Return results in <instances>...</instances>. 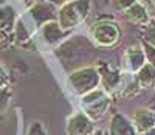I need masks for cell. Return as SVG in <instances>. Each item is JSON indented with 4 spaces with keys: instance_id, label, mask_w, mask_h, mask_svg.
<instances>
[{
    "instance_id": "6da1fadb",
    "label": "cell",
    "mask_w": 155,
    "mask_h": 135,
    "mask_svg": "<svg viewBox=\"0 0 155 135\" xmlns=\"http://www.w3.org/2000/svg\"><path fill=\"white\" fill-rule=\"evenodd\" d=\"M93 44L88 42L84 36H74L56 50V55L62 62L64 69L74 72L78 69H82L85 61L93 55Z\"/></svg>"
},
{
    "instance_id": "7a4b0ae2",
    "label": "cell",
    "mask_w": 155,
    "mask_h": 135,
    "mask_svg": "<svg viewBox=\"0 0 155 135\" xmlns=\"http://www.w3.org/2000/svg\"><path fill=\"white\" fill-rule=\"evenodd\" d=\"M90 9V0H70L64 3L58 9L56 22L61 25L62 30L71 31L74 26L84 22Z\"/></svg>"
},
{
    "instance_id": "3957f363",
    "label": "cell",
    "mask_w": 155,
    "mask_h": 135,
    "mask_svg": "<svg viewBox=\"0 0 155 135\" xmlns=\"http://www.w3.org/2000/svg\"><path fill=\"white\" fill-rule=\"evenodd\" d=\"M68 83L78 95L84 96L92 90L98 89L101 79L95 67H82V69H78L68 75Z\"/></svg>"
},
{
    "instance_id": "277c9868",
    "label": "cell",
    "mask_w": 155,
    "mask_h": 135,
    "mask_svg": "<svg viewBox=\"0 0 155 135\" xmlns=\"http://www.w3.org/2000/svg\"><path fill=\"white\" fill-rule=\"evenodd\" d=\"M110 106V98L107 96V93L101 89H95L90 93L82 96V109L84 113L92 120H99L104 115Z\"/></svg>"
},
{
    "instance_id": "5b68a950",
    "label": "cell",
    "mask_w": 155,
    "mask_h": 135,
    "mask_svg": "<svg viewBox=\"0 0 155 135\" xmlns=\"http://www.w3.org/2000/svg\"><path fill=\"white\" fill-rule=\"evenodd\" d=\"M121 37V30L115 22H98L92 26V39L99 47H113Z\"/></svg>"
},
{
    "instance_id": "8992f818",
    "label": "cell",
    "mask_w": 155,
    "mask_h": 135,
    "mask_svg": "<svg viewBox=\"0 0 155 135\" xmlns=\"http://www.w3.org/2000/svg\"><path fill=\"white\" fill-rule=\"evenodd\" d=\"M30 16L37 26H42L58 19V8L48 2H44V0H37L30 8Z\"/></svg>"
},
{
    "instance_id": "52a82bcc",
    "label": "cell",
    "mask_w": 155,
    "mask_h": 135,
    "mask_svg": "<svg viewBox=\"0 0 155 135\" xmlns=\"http://www.w3.org/2000/svg\"><path fill=\"white\" fill-rule=\"evenodd\" d=\"M65 130L68 135H90L93 132V121L84 112H76L67 120Z\"/></svg>"
},
{
    "instance_id": "ba28073f",
    "label": "cell",
    "mask_w": 155,
    "mask_h": 135,
    "mask_svg": "<svg viewBox=\"0 0 155 135\" xmlns=\"http://www.w3.org/2000/svg\"><path fill=\"white\" fill-rule=\"evenodd\" d=\"M107 135H138V132L135 130L132 121H129L121 113H115L110 120Z\"/></svg>"
},
{
    "instance_id": "9c48e42d",
    "label": "cell",
    "mask_w": 155,
    "mask_h": 135,
    "mask_svg": "<svg viewBox=\"0 0 155 135\" xmlns=\"http://www.w3.org/2000/svg\"><path fill=\"white\" fill-rule=\"evenodd\" d=\"M41 33H42V37H44V40L47 44L54 45V44H59L64 37H67L70 31L62 30L61 25L56 20H53V22H48V23L42 25Z\"/></svg>"
},
{
    "instance_id": "30bf717a",
    "label": "cell",
    "mask_w": 155,
    "mask_h": 135,
    "mask_svg": "<svg viewBox=\"0 0 155 135\" xmlns=\"http://www.w3.org/2000/svg\"><path fill=\"white\" fill-rule=\"evenodd\" d=\"M132 124H134V127L138 133L152 129L155 126V112H152L149 109L137 110L134 118H132Z\"/></svg>"
},
{
    "instance_id": "8fae6325",
    "label": "cell",
    "mask_w": 155,
    "mask_h": 135,
    "mask_svg": "<svg viewBox=\"0 0 155 135\" xmlns=\"http://www.w3.org/2000/svg\"><path fill=\"white\" fill-rule=\"evenodd\" d=\"M146 64V55L141 45H134L126 51V65L132 73H137Z\"/></svg>"
},
{
    "instance_id": "7c38bea8",
    "label": "cell",
    "mask_w": 155,
    "mask_h": 135,
    "mask_svg": "<svg viewBox=\"0 0 155 135\" xmlns=\"http://www.w3.org/2000/svg\"><path fill=\"white\" fill-rule=\"evenodd\" d=\"M98 73H99V79H101V83L102 86L106 87V90H113L120 86L121 83V75L118 70H113L110 69V67L107 64H99L98 67Z\"/></svg>"
},
{
    "instance_id": "4fadbf2b",
    "label": "cell",
    "mask_w": 155,
    "mask_h": 135,
    "mask_svg": "<svg viewBox=\"0 0 155 135\" xmlns=\"http://www.w3.org/2000/svg\"><path fill=\"white\" fill-rule=\"evenodd\" d=\"M124 16L129 22H132L135 25H146L150 19H149V14H147V9L144 8L143 3L140 2H135L130 8H127L124 11Z\"/></svg>"
},
{
    "instance_id": "5bb4252c",
    "label": "cell",
    "mask_w": 155,
    "mask_h": 135,
    "mask_svg": "<svg viewBox=\"0 0 155 135\" xmlns=\"http://www.w3.org/2000/svg\"><path fill=\"white\" fill-rule=\"evenodd\" d=\"M137 86L141 89H152L155 86V70L150 64H144L141 69L135 73Z\"/></svg>"
},
{
    "instance_id": "9a60e30c",
    "label": "cell",
    "mask_w": 155,
    "mask_h": 135,
    "mask_svg": "<svg viewBox=\"0 0 155 135\" xmlns=\"http://www.w3.org/2000/svg\"><path fill=\"white\" fill-rule=\"evenodd\" d=\"M14 36H16V40L20 45H23V42L30 40V31H28L27 26H25L22 19H17L16 23H14Z\"/></svg>"
},
{
    "instance_id": "2e32d148",
    "label": "cell",
    "mask_w": 155,
    "mask_h": 135,
    "mask_svg": "<svg viewBox=\"0 0 155 135\" xmlns=\"http://www.w3.org/2000/svg\"><path fill=\"white\" fill-rule=\"evenodd\" d=\"M143 40L155 48V20H149L143 26Z\"/></svg>"
},
{
    "instance_id": "e0dca14e",
    "label": "cell",
    "mask_w": 155,
    "mask_h": 135,
    "mask_svg": "<svg viewBox=\"0 0 155 135\" xmlns=\"http://www.w3.org/2000/svg\"><path fill=\"white\" fill-rule=\"evenodd\" d=\"M11 95H12V92L8 86L0 87V113H3L8 109V106L11 103Z\"/></svg>"
},
{
    "instance_id": "ac0fdd59",
    "label": "cell",
    "mask_w": 155,
    "mask_h": 135,
    "mask_svg": "<svg viewBox=\"0 0 155 135\" xmlns=\"http://www.w3.org/2000/svg\"><path fill=\"white\" fill-rule=\"evenodd\" d=\"M141 47H143V51L146 55V62L150 64L153 67V70H155V48L150 47L149 44H146L144 40H141Z\"/></svg>"
},
{
    "instance_id": "d6986e66",
    "label": "cell",
    "mask_w": 155,
    "mask_h": 135,
    "mask_svg": "<svg viewBox=\"0 0 155 135\" xmlns=\"http://www.w3.org/2000/svg\"><path fill=\"white\" fill-rule=\"evenodd\" d=\"M135 2H138V0H112V8L116 9V11H126L127 8H130Z\"/></svg>"
},
{
    "instance_id": "ffe728a7",
    "label": "cell",
    "mask_w": 155,
    "mask_h": 135,
    "mask_svg": "<svg viewBox=\"0 0 155 135\" xmlns=\"http://www.w3.org/2000/svg\"><path fill=\"white\" fill-rule=\"evenodd\" d=\"M27 135H47V130H45V127H44L42 123H39V121H34V123L30 126Z\"/></svg>"
},
{
    "instance_id": "44dd1931",
    "label": "cell",
    "mask_w": 155,
    "mask_h": 135,
    "mask_svg": "<svg viewBox=\"0 0 155 135\" xmlns=\"http://www.w3.org/2000/svg\"><path fill=\"white\" fill-rule=\"evenodd\" d=\"M6 81H8V75H6V72L3 70V67L0 65V87L6 86Z\"/></svg>"
},
{
    "instance_id": "7402d4cb",
    "label": "cell",
    "mask_w": 155,
    "mask_h": 135,
    "mask_svg": "<svg viewBox=\"0 0 155 135\" xmlns=\"http://www.w3.org/2000/svg\"><path fill=\"white\" fill-rule=\"evenodd\" d=\"M44 2H48V3H51V5H54V6H62L64 3H67V2H70V0H44Z\"/></svg>"
},
{
    "instance_id": "603a6c76",
    "label": "cell",
    "mask_w": 155,
    "mask_h": 135,
    "mask_svg": "<svg viewBox=\"0 0 155 135\" xmlns=\"http://www.w3.org/2000/svg\"><path fill=\"white\" fill-rule=\"evenodd\" d=\"M90 135H107V132H106V130H102V129H96V130H93Z\"/></svg>"
},
{
    "instance_id": "cb8c5ba5",
    "label": "cell",
    "mask_w": 155,
    "mask_h": 135,
    "mask_svg": "<svg viewBox=\"0 0 155 135\" xmlns=\"http://www.w3.org/2000/svg\"><path fill=\"white\" fill-rule=\"evenodd\" d=\"M138 135H155V126H153L152 129L146 130V132H141V133H138Z\"/></svg>"
}]
</instances>
